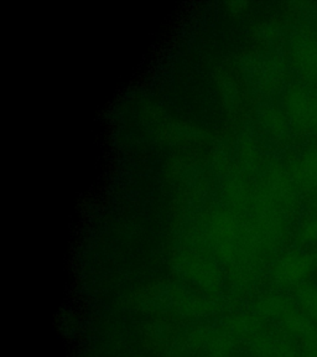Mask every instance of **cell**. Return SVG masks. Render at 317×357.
Listing matches in <instances>:
<instances>
[{
    "instance_id": "3",
    "label": "cell",
    "mask_w": 317,
    "mask_h": 357,
    "mask_svg": "<svg viewBox=\"0 0 317 357\" xmlns=\"http://www.w3.org/2000/svg\"><path fill=\"white\" fill-rule=\"evenodd\" d=\"M301 307L307 312V317L317 321V287H307L299 294Z\"/></svg>"
},
{
    "instance_id": "2",
    "label": "cell",
    "mask_w": 317,
    "mask_h": 357,
    "mask_svg": "<svg viewBox=\"0 0 317 357\" xmlns=\"http://www.w3.org/2000/svg\"><path fill=\"white\" fill-rule=\"evenodd\" d=\"M297 178L307 185L317 184V155L311 154L302 159L297 167Z\"/></svg>"
},
{
    "instance_id": "4",
    "label": "cell",
    "mask_w": 317,
    "mask_h": 357,
    "mask_svg": "<svg viewBox=\"0 0 317 357\" xmlns=\"http://www.w3.org/2000/svg\"><path fill=\"white\" fill-rule=\"evenodd\" d=\"M302 237L307 242H316L317 241V218L310 220L304 226L302 229Z\"/></svg>"
},
{
    "instance_id": "1",
    "label": "cell",
    "mask_w": 317,
    "mask_h": 357,
    "mask_svg": "<svg viewBox=\"0 0 317 357\" xmlns=\"http://www.w3.org/2000/svg\"><path fill=\"white\" fill-rule=\"evenodd\" d=\"M314 256L310 253L296 252L286 257L279 267V277L285 283L296 284L310 275L314 268Z\"/></svg>"
}]
</instances>
